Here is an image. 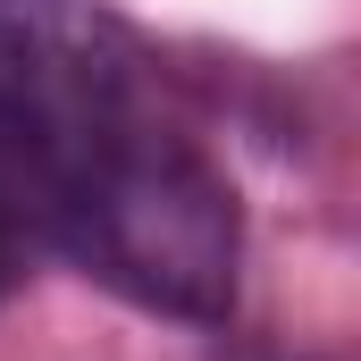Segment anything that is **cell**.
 Here are the masks:
<instances>
[{
    "mask_svg": "<svg viewBox=\"0 0 361 361\" xmlns=\"http://www.w3.org/2000/svg\"><path fill=\"white\" fill-rule=\"evenodd\" d=\"M42 244L68 252L92 286L126 294L135 311L193 319V328L235 311L244 210H235L227 169L177 126V109L92 152L51 193Z\"/></svg>",
    "mask_w": 361,
    "mask_h": 361,
    "instance_id": "6da1fadb",
    "label": "cell"
},
{
    "mask_svg": "<svg viewBox=\"0 0 361 361\" xmlns=\"http://www.w3.org/2000/svg\"><path fill=\"white\" fill-rule=\"evenodd\" d=\"M169 118L152 42L101 0H0V177L34 227L51 193L118 135Z\"/></svg>",
    "mask_w": 361,
    "mask_h": 361,
    "instance_id": "7a4b0ae2",
    "label": "cell"
},
{
    "mask_svg": "<svg viewBox=\"0 0 361 361\" xmlns=\"http://www.w3.org/2000/svg\"><path fill=\"white\" fill-rule=\"evenodd\" d=\"M42 244V227H34V210H25V193L0 177V302L17 294V277H25V252Z\"/></svg>",
    "mask_w": 361,
    "mask_h": 361,
    "instance_id": "3957f363",
    "label": "cell"
}]
</instances>
